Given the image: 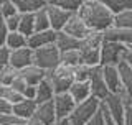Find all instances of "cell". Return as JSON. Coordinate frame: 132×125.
I'll return each instance as SVG.
<instances>
[{
  "label": "cell",
  "mask_w": 132,
  "mask_h": 125,
  "mask_svg": "<svg viewBox=\"0 0 132 125\" xmlns=\"http://www.w3.org/2000/svg\"><path fill=\"white\" fill-rule=\"evenodd\" d=\"M76 13L91 31H104L114 25V13L99 0H82Z\"/></svg>",
  "instance_id": "cell-1"
},
{
  "label": "cell",
  "mask_w": 132,
  "mask_h": 125,
  "mask_svg": "<svg viewBox=\"0 0 132 125\" xmlns=\"http://www.w3.org/2000/svg\"><path fill=\"white\" fill-rule=\"evenodd\" d=\"M102 40L104 38L101 31H91L84 40H81V46L78 48L81 55V62L88 66H99Z\"/></svg>",
  "instance_id": "cell-2"
},
{
  "label": "cell",
  "mask_w": 132,
  "mask_h": 125,
  "mask_svg": "<svg viewBox=\"0 0 132 125\" xmlns=\"http://www.w3.org/2000/svg\"><path fill=\"white\" fill-rule=\"evenodd\" d=\"M46 79L50 81V84L53 86L55 94L68 92L69 86L74 82L73 68H68V66H64V64H58L56 68L46 71Z\"/></svg>",
  "instance_id": "cell-3"
},
{
  "label": "cell",
  "mask_w": 132,
  "mask_h": 125,
  "mask_svg": "<svg viewBox=\"0 0 132 125\" xmlns=\"http://www.w3.org/2000/svg\"><path fill=\"white\" fill-rule=\"evenodd\" d=\"M99 104H101V101L93 97V95L84 99V101H81V102H78L68 117L69 125H84L99 110Z\"/></svg>",
  "instance_id": "cell-4"
},
{
  "label": "cell",
  "mask_w": 132,
  "mask_h": 125,
  "mask_svg": "<svg viewBox=\"0 0 132 125\" xmlns=\"http://www.w3.org/2000/svg\"><path fill=\"white\" fill-rule=\"evenodd\" d=\"M33 64H36L38 68L50 71L56 68L60 64V49L55 43L46 44V46H40L33 49Z\"/></svg>",
  "instance_id": "cell-5"
},
{
  "label": "cell",
  "mask_w": 132,
  "mask_h": 125,
  "mask_svg": "<svg viewBox=\"0 0 132 125\" xmlns=\"http://www.w3.org/2000/svg\"><path fill=\"white\" fill-rule=\"evenodd\" d=\"M126 49H127V46L122 44V43L111 41V40H102V43H101V61H99V66H106V64L116 66L119 61L122 59Z\"/></svg>",
  "instance_id": "cell-6"
},
{
  "label": "cell",
  "mask_w": 132,
  "mask_h": 125,
  "mask_svg": "<svg viewBox=\"0 0 132 125\" xmlns=\"http://www.w3.org/2000/svg\"><path fill=\"white\" fill-rule=\"evenodd\" d=\"M104 104V107L107 109L112 119L117 122L119 125H124V112H126V102L122 99V94H114L109 92L104 99L101 101Z\"/></svg>",
  "instance_id": "cell-7"
},
{
  "label": "cell",
  "mask_w": 132,
  "mask_h": 125,
  "mask_svg": "<svg viewBox=\"0 0 132 125\" xmlns=\"http://www.w3.org/2000/svg\"><path fill=\"white\" fill-rule=\"evenodd\" d=\"M31 62H33V49L30 46L10 49V53H8V64L16 71L27 68Z\"/></svg>",
  "instance_id": "cell-8"
},
{
  "label": "cell",
  "mask_w": 132,
  "mask_h": 125,
  "mask_svg": "<svg viewBox=\"0 0 132 125\" xmlns=\"http://www.w3.org/2000/svg\"><path fill=\"white\" fill-rule=\"evenodd\" d=\"M74 105H76V102L69 95V92H60L53 95V107H55L56 119H68Z\"/></svg>",
  "instance_id": "cell-9"
},
{
  "label": "cell",
  "mask_w": 132,
  "mask_h": 125,
  "mask_svg": "<svg viewBox=\"0 0 132 125\" xmlns=\"http://www.w3.org/2000/svg\"><path fill=\"white\" fill-rule=\"evenodd\" d=\"M89 87H91V95L99 99V101H102V99L109 94V89H107V86H106L101 66H94L93 68V73H91V76H89Z\"/></svg>",
  "instance_id": "cell-10"
},
{
  "label": "cell",
  "mask_w": 132,
  "mask_h": 125,
  "mask_svg": "<svg viewBox=\"0 0 132 125\" xmlns=\"http://www.w3.org/2000/svg\"><path fill=\"white\" fill-rule=\"evenodd\" d=\"M63 31L68 33V35H71V36H74V38H78V40H84L86 36L91 33V30L88 28V25L82 22L81 16L78 15L76 12H73L71 16L68 18V22L64 23Z\"/></svg>",
  "instance_id": "cell-11"
},
{
  "label": "cell",
  "mask_w": 132,
  "mask_h": 125,
  "mask_svg": "<svg viewBox=\"0 0 132 125\" xmlns=\"http://www.w3.org/2000/svg\"><path fill=\"white\" fill-rule=\"evenodd\" d=\"M46 12H48V20H50V28L55 31L63 30L64 23L68 22V18L73 13V12H68L64 8L51 5V3H46Z\"/></svg>",
  "instance_id": "cell-12"
},
{
  "label": "cell",
  "mask_w": 132,
  "mask_h": 125,
  "mask_svg": "<svg viewBox=\"0 0 132 125\" xmlns=\"http://www.w3.org/2000/svg\"><path fill=\"white\" fill-rule=\"evenodd\" d=\"M56 40V31L48 28V30H41V31H33L30 36L27 38V44L31 49L40 48V46H46V44L55 43Z\"/></svg>",
  "instance_id": "cell-13"
},
{
  "label": "cell",
  "mask_w": 132,
  "mask_h": 125,
  "mask_svg": "<svg viewBox=\"0 0 132 125\" xmlns=\"http://www.w3.org/2000/svg\"><path fill=\"white\" fill-rule=\"evenodd\" d=\"M101 69H102V76H104L109 92H114V94L122 92V84H121V77H119L117 66L106 64V66H101Z\"/></svg>",
  "instance_id": "cell-14"
},
{
  "label": "cell",
  "mask_w": 132,
  "mask_h": 125,
  "mask_svg": "<svg viewBox=\"0 0 132 125\" xmlns=\"http://www.w3.org/2000/svg\"><path fill=\"white\" fill-rule=\"evenodd\" d=\"M102 38L111 40V41H117V43H122L126 46H129V44H132V28L111 26L102 31Z\"/></svg>",
  "instance_id": "cell-15"
},
{
  "label": "cell",
  "mask_w": 132,
  "mask_h": 125,
  "mask_svg": "<svg viewBox=\"0 0 132 125\" xmlns=\"http://www.w3.org/2000/svg\"><path fill=\"white\" fill-rule=\"evenodd\" d=\"M35 109H36L35 99H27V97H23L22 101L15 102L13 105H12V112L22 120H28L30 117H33Z\"/></svg>",
  "instance_id": "cell-16"
},
{
  "label": "cell",
  "mask_w": 132,
  "mask_h": 125,
  "mask_svg": "<svg viewBox=\"0 0 132 125\" xmlns=\"http://www.w3.org/2000/svg\"><path fill=\"white\" fill-rule=\"evenodd\" d=\"M33 117H36L38 120H41L45 125H51L56 120V114H55V107H53V99L51 101H45L36 104V109Z\"/></svg>",
  "instance_id": "cell-17"
},
{
  "label": "cell",
  "mask_w": 132,
  "mask_h": 125,
  "mask_svg": "<svg viewBox=\"0 0 132 125\" xmlns=\"http://www.w3.org/2000/svg\"><path fill=\"white\" fill-rule=\"evenodd\" d=\"M18 74L25 79V82H27V84H30V86H36L40 81H43V79L46 77V71L38 68V66L33 64V62H31V64H28L27 68L20 69Z\"/></svg>",
  "instance_id": "cell-18"
},
{
  "label": "cell",
  "mask_w": 132,
  "mask_h": 125,
  "mask_svg": "<svg viewBox=\"0 0 132 125\" xmlns=\"http://www.w3.org/2000/svg\"><path fill=\"white\" fill-rule=\"evenodd\" d=\"M55 44L58 46V49L61 51H68V49H78L81 46V40L74 38V36L64 33L63 30L56 31V40H55Z\"/></svg>",
  "instance_id": "cell-19"
},
{
  "label": "cell",
  "mask_w": 132,
  "mask_h": 125,
  "mask_svg": "<svg viewBox=\"0 0 132 125\" xmlns=\"http://www.w3.org/2000/svg\"><path fill=\"white\" fill-rule=\"evenodd\" d=\"M69 95L74 99V102H81L84 99L91 97V87H89V81H74L68 89Z\"/></svg>",
  "instance_id": "cell-20"
},
{
  "label": "cell",
  "mask_w": 132,
  "mask_h": 125,
  "mask_svg": "<svg viewBox=\"0 0 132 125\" xmlns=\"http://www.w3.org/2000/svg\"><path fill=\"white\" fill-rule=\"evenodd\" d=\"M116 66H117V71H119V77H121L122 91L126 94L132 95V68L124 59H121Z\"/></svg>",
  "instance_id": "cell-21"
},
{
  "label": "cell",
  "mask_w": 132,
  "mask_h": 125,
  "mask_svg": "<svg viewBox=\"0 0 132 125\" xmlns=\"http://www.w3.org/2000/svg\"><path fill=\"white\" fill-rule=\"evenodd\" d=\"M53 95H55V91H53V86L50 84V81L46 77L36 84V92H35V102L36 104L45 102V101H51Z\"/></svg>",
  "instance_id": "cell-22"
},
{
  "label": "cell",
  "mask_w": 132,
  "mask_h": 125,
  "mask_svg": "<svg viewBox=\"0 0 132 125\" xmlns=\"http://www.w3.org/2000/svg\"><path fill=\"white\" fill-rule=\"evenodd\" d=\"M15 3L18 13H33L38 8H43L48 0H12Z\"/></svg>",
  "instance_id": "cell-23"
},
{
  "label": "cell",
  "mask_w": 132,
  "mask_h": 125,
  "mask_svg": "<svg viewBox=\"0 0 132 125\" xmlns=\"http://www.w3.org/2000/svg\"><path fill=\"white\" fill-rule=\"evenodd\" d=\"M27 38L23 33H20L18 30L15 31H8L7 33V40H5V46L8 49H16V48H23V46H28L27 44Z\"/></svg>",
  "instance_id": "cell-24"
},
{
  "label": "cell",
  "mask_w": 132,
  "mask_h": 125,
  "mask_svg": "<svg viewBox=\"0 0 132 125\" xmlns=\"http://www.w3.org/2000/svg\"><path fill=\"white\" fill-rule=\"evenodd\" d=\"M60 64H64L68 68H74V66L81 64V55L79 49H68V51L60 53Z\"/></svg>",
  "instance_id": "cell-25"
},
{
  "label": "cell",
  "mask_w": 132,
  "mask_h": 125,
  "mask_svg": "<svg viewBox=\"0 0 132 125\" xmlns=\"http://www.w3.org/2000/svg\"><path fill=\"white\" fill-rule=\"evenodd\" d=\"M18 31L23 33L25 36H30L31 33L35 31V20H33V13H20Z\"/></svg>",
  "instance_id": "cell-26"
},
{
  "label": "cell",
  "mask_w": 132,
  "mask_h": 125,
  "mask_svg": "<svg viewBox=\"0 0 132 125\" xmlns=\"http://www.w3.org/2000/svg\"><path fill=\"white\" fill-rule=\"evenodd\" d=\"M33 20H35V31L48 30L50 28V20H48L46 5H45L43 8H38L36 12H33Z\"/></svg>",
  "instance_id": "cell-27"
},
{
  "label": "cell",
  "mask_w": 132,
  "mask_h": 125,
  "mask_svg": "<svg viewBox=\"0 0 132 125\" xmlns=\"http://www.w3.org/2000/svg\"><path fill=\"white\" fill-rule=\"evenodd\" d=\"M99 2L104 3L114 15L119 13V12L127 10V8H132V0H99Z\"/></svg>",
  "instance_id": "cell-28"
},
{
  "label": "cell",
  "mask_w": 132,
  "mask_h": 125,
  "mask_svg": "<svg viewBox=\"0 0 132 125\" xmlns=\"http://www.w3.org/2000/svg\"><path fill=\"white\" fill-rule=\"evenodd\" d=\"M112 26L119 28H132V8H127L124 12L114 15V25Z\"/></svg>",
  "instance_id": "cell-29"
},
{
  "label": "cell",
  "mask_w": 132,
  "mask_h": 125,
  "mask_svg": "<svg viewBox=\"0 0 132 125\" xmlns=\"http://www.w3.org/2000/svg\"><path fill=\"white\" fill-rule=\"evenodd\" d=\"M93 68L94 66H88L84 62L74 66L73 68V76H74V81H89V76L93 73Z\"/></svg>",
  "instance_id": "cell-30"
},
{
  "label": "cell",
  "mask_w": 132,
  "mask_h": 125,
  "mask_svg": "<svg viewBox=\"0 0 132 125\" xmlns=\"http://www.w3.org/2000/svg\"><path fill=\"white\" fill-rule=\"evenodd\" d=\"M48 3L56 5L60 8H64L68 12H76L79 8V5L82 3V0H48Z\"/></svg>",
  "instance_id": "cell-31"
},
{
  "label": "cell",
  "mask_w": 132,
  "mask_h": 125,
  "mask_svg": "<svg viewBox=\"0 0 132 125\" xmlns=\"http://www.w3.org/2000/svg\"><path fill=\"white\" fill-rule=\"evenodd\" d=\"M15 13H18V10H16L15 3L12 0H0V16L2 18H7V16Z\"/></svg>",
  "instance_id": "cell-32"
},
{
  "label": "cell",
  "mask_w": 132,
  "mask_h": 125,
  "mask_svg": "<svg viewBox=\"0 0 132 125\" xmlns=\"http://www.w3.org/2000/svg\"><path fill=\"white\" fill-rule=\"evenodd\" d=\"M16 74H18V71H16V69H13L10 64H8L7 68L3 69L2 73H0V82H2V84H5V86H10V82L15 79V76H16Z\"/></svg>",
  "instance_id": "cell-33"
},
{
  "label": "cell",
  "mask_w": 132,
  "mask_h": 125,
  "mask_svg": "<svg viewBox=\"0 0 132 125\" xmlns=\"http://www.w3.org/2000/svg\"><path fill=\"white\" fill-rule=\"evenodd\" d=\"M16 122H22L13 112H7V114H0V125H13Z\"/></svg>",
  "instance_id": "cell-34"
},
{
  "label": "cell",
  "mask_w": 132,
  "mask_h": 125,
  "mask_svg": "<svg viewBox=\"0 0 132 125\" xmlns=\"http://www.w3.org/2000/svg\"><path fill=\"white\" fill-rule=\"evenodd\" d=\"M18 20H20V13H15V15H10V16H7V18H3V22L7 25V30L8 31L18 30Z\"/></svg>",
  "instance_id": "cell-35"
},
{
  "label": "cell",
  "mask_w": 132,
  "mask_h": 125,
  "mask_svg": "<svg viewBox=\"0 0 132 125\" xmlns=\"http://www.w3.org/2000/svg\"><path fill=\"white\" fill-rule=\"evenodd\" d=\"M27 86L28 84L25 82V79L20 76V74H16L15 79L10 82V87H12V89H15L16 92H20V94H23V91H25V87H27Z\"/></svg>",
  "instance_id": "cell-36"
},
{
  "label": "cell",
  "mask_w": 132,
  "mask_h": 125,
  "mask_svg": "<svg viewBox=\"0 0 132 125\" xmlns=\"http://www.w3.org/2000/svg\"><path fill=\"white\" fill-rule=\"evenodd\" d=\"M99 110H101V114H102V120H104V125H119L116 120L112 119V115L107 112V109L104 107V104H99Z\"/></svg>",
  "instance_id": "cell-37"
},
{
  "label": "cell",
  "mask_w": 132,
  "mask_h": 125,
  "mask_svg": "<svg viewBox=\"0 0 132 125\" xmlns=\"http://www.w3.org/2000/svg\"><path fill=\"white\" fill-rule=\"evenodd\" d=\"M8 53H10V49L7 46L0 48V73L8 66Z\"/></svg>",
  "instance_id": "cell-38"
},
{
  "label": "cell",
  "mask_w": 132,
  "mask_h": 125,
  "mask_svg": "<svg viewBox=\"0 0 132 125\" xmlns=\"http://www.w3.org/2000/svg\"><path fill=\"white\" fill-rule=\"evenodd\" d=\"M7 33H8V30H7V25H5V22H3V18L0 16V48H3V46H5Z\"/></svg>",
  "instance_id": "cell-39"
},
{
  "label": "cell",
  "mask_w": 132,
  "mask_h": 125,
  "mask_svg": "<svg viewBox=\"0 0 132 125\" xmlns=\"http://www.w3.org/2000/svg\"><path fill=\"white\" fill-rule=\"evenodd\" d=\"M84 125H104V120H102V114H101V110H97L96 114H94L93 117H91Z\"/></svg>",
  "instance_id": "cell-40"
},
{
  "label": "cell",
  "mask_w": 132,
  "mask_h": 125,
  "mask_svg": "<svg viewBox=\"0 0 132 125\" xmlns=\"http://www.w3.org/2000/svg\"><path fill=\"white\" fill-rule=\"evenodd\" d=\"M12 105H13V104L8 102L5 97H0V114H7V112H12Z\"/></svg>",
  "instance_id": "cell-41"
},
{
  "label": "cell",
  "mask_w": 132,
  "mask_h": 125,
  "mask_svg": "<svg viewBox=\"0 0 132 125\" xmlns=\"http://www.w3.org/2000/svg\"><path fill=\"white\" fill-rule=\"evenodd\" d=\"M35 92H36V86H30L28 84L27 87H25V91H23V97H27V99H35Z\"/></svg>",
  "instance_id": "cell-42"
},
{
  "label": "cell",
  "mask_w": 132,
  "mask_h": 125,
  "mask_svg": "<svg viewBox=\"0 0 132 125\" xmlns=\"http://www.w3.org/2000/svg\"><path fill=\"white\" fill-rule=\"evenodd\" d=\"M122 59H124V61H126V62H127V64H129V66H130V68H132V49H129V48H127V49H126V53H124V56H122Z\"/></svg>",
  "instance_id": "cell-43"
},
{
  "label": "cell",
  "mask_w": 132,
  "mask_h": 125,
  "mask_svg": "<svg viewBox=\"0 0 132 125\" xmlns=\"http://www.w3.org/2000/svg\"><path fill=\"white\" fill-rule=\"evenodd\" d=\"M25 125H45L41 120H38L36 117H30L28 120H25Z\"/></svg>",
  "instance_id": "cell-44"
},
{
  "label": "cell",
  "mask_w": 132,
  "mask_h": 125,
  "mask_svg": "<svg viewBox=\"0 0 132 125\" xmlns=\"http://www.w3.org/2000/svg\"><path fill=\"white\" fill-rule=\"evenodd\" d=\"M51 125H69V120L68 119H56Z\"/></svg>",
  "instance_id": "cell-45"
},
{
  "label": "cell",
  "mask_w": 132,
  "mask_h": 125,
  "mask_svg": "<svg viewBox=\"0 0 132 125\" xmlns=\"http://www.w3.org/2000/svg\"><path fill=\"white\" fill-rule=\"evenodd\" d=\"M13 125H25V120H22V122H16V123H13Z\"/></svg>",
  "instance_id": "cell-46"
}]
</instances>
